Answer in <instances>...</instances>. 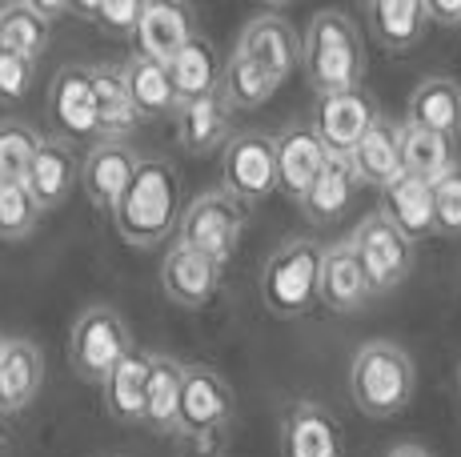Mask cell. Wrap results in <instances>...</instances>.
Here are the masks:
<instances>
[{"instance_id":"6da1fadb","label":"cell","mask_w":461,"mask_h":457,"mask_svg":"<svg viewBox=\"0 0 461 457\" xmlns=\"http://www.w3.org/2000/svg\"><path fill=\"white\" fill-rule=\"evenodd\" d=\"M185 193H181V173L165 157H145L132 177L129 193L117 201L113 221L117 233L137 249H153L157 241H165L173 228H181L185 217Z\"/></svg>"},{"instance_id":"7a4b0ae2","label":"cell","mask_w":461,"mask_h":457,"mask_svg":"<svg viewBox=\"0 0 461 457\" xmlns=\"http://www.w3.org/2000/svg\"><path fill=\"white\" fill-rule=\"evenodd\" d=\"M413 390H418V369L397 341H366L353 354L349 393L366 417H397L413 401Z\"/></svg>"},{"instance_id":"3957f363","label":"cell","mask_w":461,"mask_h":457,"mask_svg":"<svg viewBox=\"0 0 461 457\" xmlns=\"http://www.w3.org/2000/svg\"><path fill=\"white\" fill-rule=\"evenodd\" d=\"M305 76L317 96L353 93L366 76V49L345 13H317L305 32Z\"/></svg>"},{"instance_id":"277c9868","label":"cell","mask_w":461,"mask_h":457,"mask_svg":"<svg viewBox=\"0 0 461 457\" xmlns=\"http://www.w3.org/2000/svg\"><path fill=\"white\" fill-rule=\"evenodd\" d=\"M321 253L309 237L285 241L261 269V301L277 318H301L317 301L321 285Z\"/></svg>"},{"instance_id":"5b68a950","label":"cell","mask_w":461,"mask_h":457,"mask_svg":"<svg viewBox=\"0 0 461 457\" xmlns=\"http://www.w3.org/2000/svg\"><path fill=\"white\" fill-rule=\"evenodd\" d=\"M132 354V337L129 325L117 309L109 305H93L85 309L73 325V337H68V362H73L77 377H85L88 385H104L109 373Z\"/></svg>"},{"instance_id":"8992f818","label":"cell","mask_w":461,"mask_h":457,"mask_svg":"<svg viewBox=\"0 0 461 457\" xmlns=\"http://www.w3.org/2000/svg\"><path fill=\"white\" fill-rule=\"evenodd\" d=\"M245 233V205L233 201L225 189L217 193H201L181 217V228H176V245H189L201 257L217 261L225 269V261L237 253Z\"/></svg>"},{"instance_id":"52a82bcc","label":"cell","mask_w":461,"mask_h":457,"mask_svg":"<svg viewBox=\"0 0 461 457\" xmlns=\"http://www.w3.org/2000/svg\"><path fill=\"white\" fill-rule=\"evenodd\" d=\"M221 189L241 205H261L281 189L277 177V137L233 133L221 153Z\"/></svg>"},{"instance_id":"ba28073f","label":"cell","mask_w":461,"mask_h":457,"mask_svg":"<svg viewBox=\"0 0 461 457\" xmlns=\"http://www.w3.org/2000/svg\"><path fill=\"white\" fill-rule=\"evenodd\" d=\"M353 249H357L361 265H366V277L374 285V293H389L397 289L413 269V245L389 225V217L381 213H369L366 221L353 228Z\"/></svg>"},{"instance_id":"9c48e42d","label":"cell","mask_w":461,"mask_h":457,"mask_svg":"<svg viewBox=\"0 0 461 457\" xmlns=\"http://www.w3.org/2000/svg\"><path fill=\"white\" fill-rule=\"evenodd\" d=\"M237 57L261 65L277 85L294 76V68L305 60V45L297 40V29L281 13H261L245 24L241 40H237Z\"/></svg>"},{"instance_id":"30bf717a","label":"cell","mask_w":461,"mask_h":457,"mask_svg":"<svg viewBox=\"0 0 461 457\" xmlns=\"http://www.w3.org/2000/svg\"><path fill=\"white\" fill-rule=\"evenodd\" d=\"M49 125L60 140H81L96 133V85L93 65H65L49 89Z\"/></svg>"},{"instance_id":"8fae6325","label":"cell","mask_w":461,"mask_h":457,"mask_svg":"<svg viewBox=\"0 0 461 457\" xmlns=\"http://www.w3.org/2000/svg\"><path fill=\"white\" fill-rule=\"evenodd\" d=\"M229 417H233V390H229L225 377L209 365H185L181 421H176V434L229 429Z\"/></svg>"},{"instance_id":"7c38bea8","label":"cell","mask_w":461,"mask_h":457,"mask_svg":"<svg viewBox=\"0 0 461 457\" xmlns=\"http://www.w3.org/2000/svg\"><path fill=\"white\" fill-rule=\"evenodd\" d=\"M377 121H381L377 104L361 89L321 96V101H317V112H313V129L321 133V140L330 145L333 157H349Z\"/></svg>"},{"instance_id":"4fadbf2b","label":"cell","mask_w":461,"mask_h":457,"mask_svg":"<svg viewBox=\"0 0 461 457\" xmlns=\"http://www.w3.org/2000/svg\"><path fill=\"white\" fill-rule=\"evenodd\" d=\"M140 161L145 157L132 145H125V140H101L81 165V184H85L88 201L96 209H117V201L125 197L132 177H137Z\"/></svg>"},{"instance_id":"5bb4252c","label":"cell","mask_w":461,"mask_h":457,"mask_svg":"<svg viewBox=\"0 0 461 457\" xmlns=\"http://www.w3.org/2000/svg\"><path fill=\"white\" fill-rule=\"evenodd\" d=\"M330 161H333L330 145H325L313 125L297 121V125H289L277 137V177H281V189L294 201H305V193L313 189V181L321 177Z\"/></svg>"},{"instance_id":"9a60e30c","label":"cell","mask_w":461,"mask_h":457,"mask_svg":"<svg viewBox=\"0 0 461 457\" xmlns=\"http://www.w3.org/2000/svg\"><path fill=\"white\" fill-rule=\"evenodd\" d=\"M281 457H341V426L317 401H294L281 417Z\"/></svg>"},{"instance_id":"2e32d148","label":"cell","mask_w":461,"mask_h":457,"mask_svg":"<svg viewBox=\"0 0 461 457\" xmlns=\"http://www.w3.org/2000/svg\"><path fill=\"white\" fill-rule=\"evenodd\" d=\"M374 297V285L366 277L353 241H337L321 253V285H317V301H325L333 313H357L361 305Z\"/></svg>"},{"instance_id":"e0dca14e","label":"cell","mask_w":461,"mask_h":457,"mask_svg":"<svg viewBox=\"0 0 461 457\" xmlns=\"http://www.w3.org/2000/svg\"><path fill=\"white\" fill-rule=\"evenodd\" d=\"M161 285H165V297L181 309H201L217 297L221 289V265L209 257H201L197 249L189 245H173L161 265Z\"/></svg>"},{"instance_id":"ac0fdd59","label":"cell","mask_w":461,"mask_h":457,"mask_svg":"<svg viewBox=\"0 0 461 457\" xmlns=\"http://www.w3.org/2000/svg\"><path fill=\"white\" fill-rule=\"evenodd\" d=\"M81 157H77V148L68 145V140L60 137H44L37 161H32L29 177H24V189H29V197L37 201L41 213H49V209L65 205L68 193H73V184L81 181Z\"/></svg>"},{"instance_id":"d6986e66","label":"cell","mask_w":461,"mask_h":457,"mask_svg":"<svg viewBox=\"0 0 461 457\" xmlns=\"http://www.w3.org/2000/svg\"><path fill=\"white\" fill-rule=\"evenodd\" d=\"M193 37H197V29H193V8L157 0V4H145V16H140L137 32H132V45H137V57L173 65L176 52L189 45Z\"/></svg>"},{"instance_id":"ffe728a7","label":"cell","mask_w":461,"mask_h":457,"mask_svg":"<svg viewBox=\"0 0 461 457\" xmlns=\"http://www.w3.org/2000/svg\"><path fill=\"white\" fill-rule=\"evenodd\" d=\"M44 385V354L37 341L8 337L0 354V417L29 409Z\"/></svg>"},{"instance_id":"44dd1931","label":"cell","mask_w":461,"mask_h":457,"mask_svg":"<svg viewBox=\"0 0 461 457\" xmlns=\"http://www.w3.org/2000/svg\"><path fill=\"white\" fill-rule=\"evenodd\" d=\"M381 213L405 241H425L438 233V209H433V184L418 177H397L389 189H381Z\"/></svg>"},{"instance_id":"7402d4cb","label":"cell","mask_w":461,"mask_h":457,"mask_svg":"<svg viewBox=\"0 0 461 457\" xmlns=\"http://www.w3.org/2000/svg\"><path fill=\"white\" fill-rule=\"evenodd\" d=\"M149 373H153V354H140V349H132L125 362L109 373V381L101 385V398H104V409H109L113 421H121V426H137V421H145V413H149Z\"/></svg>"},{"instance_id":"603a6c76","label":"cell","mask_w":461,"mask_h":457,"mask_svg":"<svg viewBox=\"0 0 461 457\" xmlns=\"http://www.w3.org/2000/svg\"><path fill=\"white\" fill-rule=\"evenodd\" d=\"M353 169H357L361 184H377L389 189L397 177H405V161H402V125H393L389 117H381L374 129L366 133L357 148L349 153Z\"/></svg>"},{"instance_id":"cb8c5ba5","label":"cell","mask_w":461,"mask_h":457,"mask_svg":"<svg viewBox=\"0 0 461 457\" xmlns=\"http://www.w3.org/2000/svg\"><path fill=\"white\" fill-rule=\"evenodd\" d=\"M125 73V89L137 104L140 117H168V112H181V93H176V81L168 73V65L161 60H149V57H132L121 65Z\"/></svg>"},{"instance_id":"d4e9b609","label":"cell","mask_w":461,"mask_h":457,"mask_svg":"<svg viewBox=\"0 0 461 457\" xmlns=\"http://www.w3.org/2000/svg\"><path fill=\"white\" fill-rule=\"evenodd\" d=\"M405 125L429 129L454 140L461 133V85L449 76H429L421 81L410 96V109H405Z\"/></svg>"},{"instance_id":"484cf974","label":"cell","mask_w":461,"mask_h":457,"mask_svg":"<svg viewBox=\"0 0 461 457\" xmlns=\"http://www.w3.org/2000/svg\"><path fill=\"white\" fill-rule=\"evenodd\" d=\"M366 21L377 45L389 52H410L429 29L425 0H374V4H366Z\"/></svg>"},{"instance_id":"4316f807","label":"cell","mask_w":461,"mask_h":457,"mask_svg":"<svg viewBox=\"0 0 461 457\" xmlns=\"http://www.w3.org/2000/svg\"><path fill=\"white\" fill-rule=\"evenodd\" d=\"M168 73H173L181 101L189 104V101H201V96L221 93V76H225V65H221V57H217V45H212L205 32H197L189 45L176 52V60L168 65Z\"/></svg>"},{"instance_id":"83f0119b","label":"cell","mask_w":461,"mask_h":457,"mask_svg":"<svg viewBox=\"0 0 461 457\" xmlns=\"http://www.w3.org/2000/svg\"><path fill=\"white\" fill-rule=\"evenodd\" d=\"M357 184L361 181H357V169H353L349 157H333V161L325 165L321 177L313 181V189L305 193L301 209H305V217L313 225H337L345 217V209H349Z\"/></svg>"},{"instance_id":"f1b7e54d","label":"cell","mask_w":461,"mask_h":457,"mask_svg":"<svg viewBox=\"0 0 461 457\" xmlns=\"http://www.w3.org/2000/svg\"><path fill=\"white\" fill-rule=\"evenodd\" d=\"M229 129H233V109L221 101V93L181 104V133L176 137H181L185 153H193V157L212 153L221 140H233Z\"/></svg>"},{"instance_id":"f546056e","label":"cell","mask_w":461,"mask_h":457,"mask_svg":"<svg viewBox=\"0 0 461 457\" xmlns=\"http://www.w3.org/2000/svg\"><path fill=\"white\" fill-rule=\"evenodd\" d=\"M93 85H96V133L109 140L132 133L140 112L125 89V73L117 65H93Z\"/></svg>"},{"instance_id":"4dcf8cb0","label":"cell","mask_w":461,"mask_h":457,"mask_svg":"<svg viewBox=\"0 0 461 457\" xmlns=\"http://www.w3.org/2000/svg\"><path fill=\"white\" fill-rule=\"evenodd\" d=\"M402 161H405V177H418L429 184H438L441 177H449L457 169L454 140L418 125H402Z\"/></svg>"},{"instance_id":"1f68e13d","label":"cell","mask_w":461,"mask_h":457,"mask_svg":"<svg viewBox=\"0 0 461 457\" xmlns=\"http://www.w3.org/2000/svg\"><path fill=\"white\" fill-rule=\"evenodd\" d=\"M181 390H185V365L165 354H153L145 421L157 434H176V421H181Z\"/></svg>"},{"instance_id":"d6a6232c","label":"cell","mask_w":461,"mask_h":457,"mask_svg":"<svg viewBox=\"0 0 461 457\" xmlns=\"http://www.w3.org/2000/svg\"><path fill=\"white\" fill-rule=\"evenodd\" d=\"M277 89H281V85L273 81V76L265 73L261 65H253V60L237 57V52L225 60V76H221V101H225L233 112L261 109V104L269 101Z\"/></svg>"},{"instance_id":"836d02e7","label":"cell","mask_w":461,"mask_h":457,"mask_svg":"<svg viewBox=\"0 0 461 457\" xmlns=\"http://www.w3.org/2000/svg\"><path fill=\"white\" fill-rule=\"evenodd\" d=\"M0 49L37 65V57L49 49V24L37 16V8L32 4H5L0 8Z\"/></svg>"},{"instance_id":"e575fe53","label":"cell","mask_w":461,"mask_h":457,"mask_svg":"<svg viewBox=\"0 0 461 457\" xmlns=\"http://www.w3.org/2000/svg\"><path fill=\"white\" fill-rule=\"evenodd\" d=\"M41 145L44 137L29 121H16V117L0 121V184H24Z\"/></svg>"},{"instance_id":"d590c367","label":"cell","mask_w":461,"mask_h":457,"mask_svg":"<svg viewBox=\"0 0 461 457\" xmlns=\"http://www.w3.org/2000/svg\"><path fill=\"white\" fill-rule=\"evenodd\" d=\"M68 13L96 24L109 37H132L140 16H145V4H137V0H104V4H68Z\"/></svg>"},{"instance_id":"8d00e7d4","label":"cell","mask_w":461,"mask_h":457,"mask_svg":"<svg viewBox=\"0 0 461 457\" xmlns=\"http://www.w3.org/2000/svg\"><path fill=\"white\" fill-rule=\"evenodd\" d=\"M37 201L24 184H0V241H21L37 228Z\"/></svg>"},{"instance_id":"74e56055","label":"cell","mask_w":461,"mask_h":457,"mask_svg":"<svg viewBox=\"0 0 461 457\" xmlns=\"http://www.w3.org/2000/svg\"><path fill=\"white\" fill-rule=\"evenodd\" d=\"M433 209H438V233L461 237V165L433 184Z\"/></svg>"},{"instance_id":"f35d334b","label":"cell","mask_w":461,"mask_h":457,"mask_svg":"<svg viewBox=\"0 0 461 457\" xmlns=\"http://www.w3.org/2000/svg\"><path fill=\"white\" fill-rule=\"evenodd\" d=\"M32 76H37V65H32V60L13 57V52L0 49V101L5 104L21 101V96L32 89Z\"/></svg>"},{"instance_id":"ab89813d","label":"cell","mask_w":461,"mask_h":457,"mask_svg":"<svg viewBox=\"0 0 461 457\" xmlns=\"http://www.w3.org/2000/svg\"><path fill=\"white\" fill-rule=\"evenodd\" d=\"M229 429H209V434H181V457H225Z\"/></svg>"},{"instance_id":"60d3db41","label":"cell","mask_w":461,"mask_h":457,"mask_svg":"<svg viewBox=\"0 0 461 457\" xmlns=\"http://www.w3.org/2000/svg\"><path fill=\"white\" fill-rule=\"evenodd\" d=\"M425 13H429V24L461 29V0H425Z\"/></svg>"},{"instance_id":"b9f144b4","label":"cell","mask_w":461,"mask_h":457,"mask_svg":"<svg viewBox=\"0 0 461 457\" xmlns=\"http://www.w3.org/2000/svg\"><path fill=\"white\" fill-rule=\"evenodd\" d=\"M32 8H37V16H41L44 24H49V21H57V16H65V13H68V4H65V0H57V4H32Z\"/></svg>"},{"instance_id":"7bdbcfd3","label":"cell","mask_w":461,"mask_h":457,"mask_svg":"<svg viewBox=\"0 0 461 457\" xmlns=\"http://www.w3.org/2000/svg\"><path fill=\"white\" fill-rule=\"evenodd\" d=\"M389 457H429V453L418 450V445H397V450L389 453Z\"/></svg>"},{"instance_id":"ee69618b","label":"cell","mask_w":461,"mask_h":457,"mask_svg":"<svg viewBox=\"0 0 461 457\" xmlns=\"http://www.w3.org/2000/svg\"><path fill=\"white\" fill-rule=\"evenodd\" d=\"M0 354H5V337H0Z\"/></svg>"}]
</instances>
